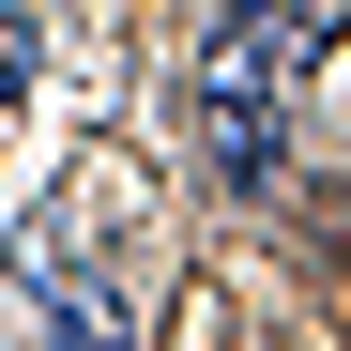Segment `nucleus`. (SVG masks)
Wrapping results in <instances>:
<instances>
[{
    "label": "nucleus",
    "mask_w": 351,
    "mask_h": 351,
    "mask_svg": "<svg viewBox=\"0 0 351 351\" xmlns=\"http://www.w3.org/2000/svg\"><path fill=\"white\" fill-rule=\"evenodd\" d=\"M199 168L214 184H275L290 168V62H260V46H199Z\"/></svg>",
    "instance_id": "nucleus-1"
},
{
    "label": "nucleus",
    "mask_w": 351,
    "mask_h": 351,
    "mask_svg": "<svg viewBox=\"0 0 351 351\" xmlns=\"http://www.w3.org/2000/svg\"><path fill=\"white\" fill-rule=\"evenodd\" d=\"M31 290L62 306V336H77V351H123V290H107V275L77 260V229H62V214L31 229Z\"/></svg>",
    "instance_id": "nucleus-2"
},
{
    "label": "nucleus",
    "mask_w": 351,
    "mask_h": 351,
    "mask_svg": "<svg viewBox=\"0 0 351 351\" xmlns=\"http://www.w3.org/2000/svg\"><path fill=\"white\" fill-rule=\"evenodd\" d=\"M214 31H229V46H260V62H290V77H306L321 46H336V0H214Z\"/></svg>",
    "instance_id": "nucleus-3"
}]
</instances>
